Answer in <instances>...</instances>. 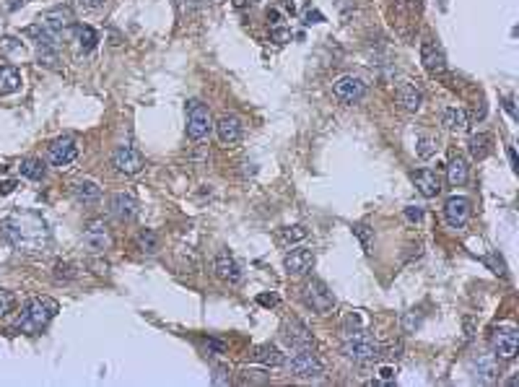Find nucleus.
I'll use <instances>...</instances> for the list:
<instances>
[{"instance_id": "nucleus-1", "label": "nucleus", "mask_w": 519, "mask_h": 387, "mask_svg": "<svg viewBox=\"0 0 519 387\" xmlns=\"http://www.w3.org/2000/svg\"><path fill=\"white\" fill-rule=\"evenodd\" d=\"M0 234L6 242H10L16 249L24 252H42L49 242L47 224L34 216V213H24V216H10L0 224Z\"/></svg>"}, {"instance_id": "nucleus-36", "label": "nucleus", "mask_w": 519, "mask_h": 387, "mask_svg": "<svg viewBox=\"0 0 519 387\" xmlns=\"http://www.w3.org/2000/svg\"><path fill=\"white\" fill-rule=\"evenodd\" d=\"M76 276H79V268L73 263H58L55 265V278L58 281H73Z\"/></svg>"}, {"instance_id": "nucleus-16", "label": "nucleus", "mask_w": 519, "mask_h": 387, "mask_svg": "<svg viewBox=\"0 0 519 387\" xmlns=\"http://www.w3.org/2000/svg\"><path fill=\"white\" fill-rule=\"evenodd\" d=\"M109 213L117 221H133L138 213V200L130 192H117L109 200Z\"/></svg>"}, {"instance_id": "nucleus-22", "label": "nucleus", "mask_w": 519, "mask_h": 387, "mask_svg": "<svg viewBox=\"0 0 519 387\" xmlns=\"http://www.w3.org/2000/svg\"><path fill=\"white\" fill-rule=\"evenodd\" d=\"M70 192L79 203H97L101 198V188H99L94 179H79L70 185Z\"/></svg>"}, {"instance_id": "nucleus-13", "label": "nucleus", "mask_w": 519, "mask_h": 387, "mask_svg": "<svg viewBox=\"0 0 519 387\" xmlns=\"http://www.w3.org/2000/svg\"><path fill=\"white\" fill-rule=\"evenodd\" d=\"M283 268L288 276H306V273L314 268V252L304 247H296V249H291V252H286Z\"/></svg>"}, {"instance_id": "nucleus-21", "label": "nucleus", "mask_w": 519, "mask_h": 387, "mask_svg": "<svg viewBox=\"0 0 519 387\" xmlns=\"http://www.w3.org/2000/svg\"><path fill=\"white\" fill-rule=\"evenodd\" d=\"M397 101L402 104V110L408 112H418L423 107V91L411 83V81H402L397 86Z\"/></svg>"}, {"instance_id": "nucleus-5", "label": "nucleus", "mask_w": 519, "mask_h": 387, "mask_svg": "<svg viewBox=\"0 0 519 387\" xmlns=\"http://www.w3.org/2000/svg\"><path fill=\"white\" fill-rule=\"evenodd\" d=\"M211 130H213L211 110L200 99L187 101V135L192 140H203L211 135Z\"/></svg>"}, {"instance_id": "nucleus-33", "label": "nucleus", "mask_w": 519, "mask_h": 387, "mask_svg": "<svg viewBox=\"0 0 519 387\" xmlns=\"http://www.w3.org/2000/svg\"><path fill=\"white\" fill-rule=\"evenodd\" d=\"M37 60L44 68H58L60 63V50H52V47H37Z\"/></svg>"}, {"instance_id": "nucleus-3", "label": "nucleus", "mask_w": 519, "mask_h": 387, "mask_svg": "<svg viewBox=\"0 0 519 387\" xmlns=\"http://www.w3.org/2000/svg\"><path fill=\"white\" fill-rule=\"evenodd\" d=\"M343 356L356 364H369L379 356V343L363 328H345L343 333Z\"/></svg>"}, {"instance_id": "nucleus-24", "label": "nucleus", "mask_w": 519, "mask_h": 387, "mask_svg": "<svg viewBox=\"0 0 519 387\" xmlns=\"http://www.w3.org/2000/svg\"><path fill=\"white\" fill-rule=\"evenodd\" d=\"M252 361H257V364H263V367H283V354L278 351L275 346H270V343H265V346H257L255 354H252Z\"/></svg>"}, {"instance_id": "nucleus-6", "label": "nucleus", "mask_w": 519, "mask_h": 387, "mask_svg": "<svg viewBox=\"0 0 519 387\" xmlns=\"http://www.w3.org/2000/svg\"><path fill=\"white\" fill-rule=\"evenodd\" d=\"M304 304L312 309V312H317V315H327V312L335 307V294L327 288L324 281L312 278V281H306V286H304Z\"/></svg>"}, {"instance_id": "nucleus-40", "label": "nucleus", "mask_w": 519, "mask_h": 387, "mask_svg": "<svg viewBox=\"0 0 519 387\" xmlns=\"http://www.w3.org/2000/svg\"><path fill=\"white\" fill-rule=\"evenodd\" d=\"M402 328L408 330V333H415V330L421 328V318H415V312H408L405 320H402Z\"/></svg>"}, {"instance_id": "nucleus-35", "label": "nucleus", "mask_w": 519, "mask_h": 387, "mask_svg": "<svg viewBox=\"0 0 519 387\" xmlns=\"http://www.w3.org/2000/svg\"><path fill=\"white\" fill-rule=\"evenodd\" d=\"M353 234L359 237V242H361L363 252L369 255V252H372V229L366 227V224H356V227H353Z\"/></svg>"}, {"instance_id": "nucleus-41", "label": "nucleus", "mask_w": 519, "mask_h": 387, "mask_svg": "<svg viewBox=\"0 0 519 387\" xmlns=\"http://www.w3.org/2000/svg\"><path fill=\"white\" fill-rule=\"evenodd\" d=\"M206 351H208V354H224L226 343H221V340H216V338H208V340H206Z\"/></svg>"}, {"instance_id": "nucleus-15", "label": "nucleus", "mask_w": 519, "mask_h": 387, "mask_svg": "<svg viewBox=\"0 0 519 387\" xmlns=\"http://www.w3.org/2000/svg\"><path fill=\"white\" fill-rule=\"evenodd\" d=\"M283 338L291 348H312L314 351V336L302 320H286L283 322Z\"/></svg>"}, {"instance_id": "nucleus-20", "label": "nucleus", "mask_w": 519, "mask_h": 387, "mask_svg": "<svg viewBox=\"0 0 519 387\" xmlns=\"http://www.w3.org/2000/svg\"><path fill=\"white\" fill-rule=\"evenodd\" d=\"M421 63L423 68L429 70L431 76H439L447 70V60H444V52L434 44V42H423L421 44Z\"/></svg>"}, {"instance_id": "nucleus-27", "label": "nucleus", "mask_w": 519, "mask_h": 387, "mask_svg": "<svg viewBox=\"0 0 519 387\" xmlns=\"http://www.w3.org/2000/svg\"><path fill=\"white\" fill-rule=\"evenodd\" d=\"M468 164H465V159H452L450 161V167H447V179H450V185L452 188H460V185H465L468 182Z\"/></svg>"}, {"instance_id": "nucleus-19", "label": "nucleus", "mask_w": 519, "mask_h": 387, "mask_svg": "<svg viewBox=\"0 0 519 387\" xmlns=\"http://www.w3.org/2000/svg\"><path fill=\"white\" fill-rule=\"evenodd\" d=\"M216 135L224 146H234L242 140V122L234 115H224V117L216 122Z\"/></svg>"}, {"instance_id": "nucleus-32", "label": "nucleus", "mask_w": 519, "mask_h": 387, "mask_svg": "<svg viewBox=\"0 0 519 387\" xmlns=\"http://www.w3.org/2000/svg\"><path fill=\"white\" fill-rule=\"evenodd\" d=\"M309 237V231L304 227H286V229H281V242L283 245H296V242H304V239Z\"/></svg>"}, {"instance_id": "nucleus-53", "label": "nucleus", "mask_w": 519, "mask_h": 387, "mask_svg": "<svg viewBox=\"0 0 519 387\" xmlns=\"http://www.w3.org/2000/svg\"><path fill=\"white\" fill-rule=\"evenodd\" d=\"M234 6H236V8H245V6H247V0H234Z\"/></svg>"}, {"instance_id": "nucleus-38", "label": "nucleus", "mask_w": 519, "mask_h": 387, "mask_svg": "<svg viewBox=\"0 0 519 387\" xmlns=\"http://www.w3.org/2000/svg\"><path fill=\"white\" fill-rule=\"evenodd\" d=\"M16 304V297L10 291H0V318H6L10 309Z\"/></svg>"}, {"instance_id": "nucleus-51", "label": "nucleus", "mask_w": 519, "mask_h": 387, "mask_svg": "<svg viewBox=\"0 0 519 387\" xmlns=\"http://www.w3.org/2000/svg\"><path fill=\"white\" fill-rule=\"evenodd\" d=\"M24 3H29V0H6V6H8V10H16V8H21Z\"/></svg>"}, {"instance_id": "nucleus-42", "label": "nucleus", "mask_w": 519, "mask_h": 387, "mask_svg": "<svg viewBox=\"0 0 519 387\" xmlns=\"http://www.w3.org/2000/svg\"><path fill=\"white\" fill-rule=\"evenodd\" d=\"M231 382V377H229V369L218 367L216 374H213V385H229Z\"/></svg>"}, {"instance_id": "nucleus-12", "label": "nucleus", "mask_w": 519, "mask_h": 387, "mask_svg": "<svg viewBox=\"0 0 519 387\" xmlns=\"http://www.w3.org/2000/svg\"><path fill=\"white\" fill-rule=\"evenodd\" d=\"M47 156L55 167H68V164H73V161L79 159V143H76V138H70V135H63V138L52 140Z\"/></svg>"}, {"instance_id": "nucleus-50", "label": "nucleus", "mask_w": 519, "mask_h": 387, "mask_svg": "<svg viewBox=\"0 0 519 387\" xmlns=\"http://www.w3.org/2000/svg\"><path fill=\"white\" fill-rule=\"evenodd\" d=\"M267 21H270L273 26H275V24H281V13H278L275 8H270V10H267Z\"/></svg>"}, {"instance_id": "nucleus-30", "label": "nucleus", "mask_w": 519, "mask_h": 387, "mask_svg": "<svg viewBox=\"0 0 519 387\" xmlns=\"http://www.w3.org/2000/svg\"><path fill=\"white\" fill-rule=\"evenodd\" d=\"M73 34H76V42H79L81 52H91L99 44V34L91 29V26H83V24H81V26L73 29Z\"/></svg>"}, {"instance_id": "nucleus-7", "label": "nucleus", "mask_w": 519, "mask_h": 387, "mask_svg": "<svg viewBox=\"0 0 519 387\" xmlns=\"http://www.w3.org/2000/svg\"><path fill=\"white\" fill-rule=\"evenodd\" d=\"M83 247L86 252L97 255V252H104V249L112 247V234H109V227L101 219L91 221L83 231Z\"/></svg>"}, {"instance_id": "nucleus-39", "label": "nucleus", "mask_w": 519, "mask_h": 387, "mask_svg": "<svg viewBox=\"0 0 519 387\" xmlns=\"http://www.w3.org/2000/svg\"><path fill=\"white\" fill-rule=\"evenodd\" d=\"M107 0H76V8L83 10V13H91V10H99L104 8Z\"/></svg>"}, {"instance_id": "nucleus-8", "label": "nucleus", "mask_w": 519, "mask_h": 387, "mask_svg": "<svg viewBox=\"0 0 519 387\" xmlns=\"http://www.w3.org/2000/svg\"><path fill=\"white\" fill-rule=\"evenodd\" d=\"M333 94L343 104H359L366 97V83L361 79H356V76H343V79H338L333 83Z\"/></svg>"}, {"instance_id": "nucleus-2", "label": "nucleus", "mask_w": 519, "mask_h": 387, "mask_svg": "<svg viewBox=\"0 0 519 387\" xmlns=\"http://www.w3.org/2000/svg\"><path fill=\"white\" fill-rule=\"evenodd\" d=\"M58 315V302L49 297H34L29 299L24 309H21V318L16 320V330L26 333V336H37L47 328V322Z\"/></svg>"}, {"instance_id": "nucleus-23", "label": "nucleus", "mask_w": 519, "mask_h": 387, "mask_svg": "<svg viewBox=\"0 0 519 387\" xmlns=\"http://www.w3.org/2000/svg\"><path fill=\"white\" fill-rule=\"evenodd\" d=\"M472 372H475V379H478V382L488 385V382L496 379V359L491 356V354H483V356H478L472 361Z\"/></svg>"}, {"instance_id": "nucleus-29", "label": "nucleus", "mask_w": 519, "mask_h": 387, "mask_svg": "<svg viewBox=\"0 0 519 387\" xmlns=\"http://www.w3.org/2000/svg\"><path fill=\"white\" fill-rule=\"evenodd\" d=\"M135 245H138V249H140V252H146V255H156L158 249H161L158 234H156V231H151V229H143V231H138Z\"/></svg>"}, {"instance_id": "nucleus-45", "label": "nucleus", "mask_w": 519, "mask_h": 387, "mask_svg": "<svg viewBox=\"0 0 519 387\" xmlns=\"http://www.w3.org/2000/svg\"><path fill=\"white\" fill-rule=\"evenodd\" d=\"M257 302H260L263 307H278V302H281V299L275 297V294H260V297H257Z\"/></svg>"}, {"instance_id": "nucleus-26", "label": "nucleus", "mask_w": 519, "mask_h": 387, "mask_svg": "<svg viewBox=\"0 0 519 387\" xmlns=\"http://www.w3.org/2000/svg\"><path fill=\"white\" fill-rule=\"evenodd\" d=\"M21 89V73L13 65H0V97L16 94Z\"/></svg>"}, {"instance_id": "nucleus-9", "label": "nucleus", "mask_w": 519, "mask_h": 387, "mask_svg": "<svg viewBox=\"0 0 519 387\" xmlns=\"http://www.w3.org/2000/svg\"><path fill=\"white\" fill-rule=\"evenodd\" d=\"M491 346H493V354L499 359L511 361L519 354V333L514 328H499L491 338Z\"/></svg>"}, {"instance_id": "nucleus-10", "label": "nucleus", "mask_w": 519, "mask_h": 387, "mask_svg": "<svg viewBox=\"0 0 519 387\" xmlns=\"http://www.w3.org/2000/svg\"><path fill=\"white\" fill-rule=\"evenodd\" d=\"M112 164L117 167L120 174H128V177H133V174H138L140 169L146 167V159H143V154H140V151L125 143V146H120V149L115 151Z\"/></svg>"}, {"instance_id": "nucleus-43", "label": "nucleus", "mask_w": 519, "mask_h": 387, "mask_svg": "<svg viewBox=\"0 0 519 387\" xmlns=\"http://www.w3.org/2000/svg\"><path fill=\"white\" fill-rule=\"evenodd\" d=\"M273 40L278 42V44H286V42H291V31L281 29V26H275V29H273Z\"/></svg>"}, {"instance_id": "nucleus-44", "label": "nucleus", "mask_w": 519, "mask_h": 387, "mask_svg": "<svg viewBox=\"0 0 519 387\" xmlns=\"http://www.w3.org/2000/svg\"><path fill=\"white\" fill-rule=\"evenodd\" d=\"M405 219H408V221H421L423 219V208H421V206H408V208H405Z\"/></svg>"}, {"instance_id": "nucleus-4", "label": "nucleus", "mask_w": 519, "mask_h": 387, "mask_svg": "<svg viewBox=\"0 0 519 387\" xmlns=\"http://www.w3.org/2000/svg\"><path fill=\"white\" fill-rule=\"evenodd\" d=\"M283 364H288V369L302 379H317L324 374V364L317 359V354H312V348H294V354Z\"/></svg>"}, {"instance_id": "nucleus-14", "label": "nucleus", "mask_w": 519, "mask_h": 387, "mask_svg": "<svg viewBox=\"0 0 519 387\" xmlns=\"http://www.w3.org/2000/svg\"><path fill=\"white\" fill-rule=\"evenodd\" d=\"M42 24L49 26V29L55 31V34H60V37H68L70 31L76 29V24H73V10L65 8V6H58V8L47 10V13L42 16Z\"/></svg>"}, {"instance_id": "nucleus-25", "label": "nucleus", "mask_w": 519, "mask_h": 387, "mask_svg": "<svg viewBox=\"0 0 519 387\" xmlns=\"http://www.w3.org/2000/svg\"><path fill=\"white\" fill-rule=\"evenodd\" d=\"M441 122H444L452 133H465V130L470 128L468 112L460 110V107H450V110H444V115H441Z\"/></svg>"}, {"instance_id": "nucleus-17", "label": "nucleus", "mask_w": 519, "mask_h": 387, "mask_svg": "<svg viewBox=\"0 0 519 387\" xmlns=\"http://www.w3.org/2000/svg\"><path fill=\"white\" fill-rule=\"evenodd\" d=\"M213 270H216V276L221 278V281H226V283H239L242 281V265L236 263L229 252H218L216 255V263H213Z\"/></svg>"}, {"instance_id": "nucleus-49", "label": "nucleus", "mask_w": 519, "mask_h": 387, "mask_svg": "<svg viewBox=\"0 0 519 387\" xmlns=\"http://www.w3.org/2000/svg\"><path fill=\"white\" fill-rule=\"evenodd\" d=\"M504 110L509 112L511 120H517V110H514V99H511V97H506V99H504Z\"/></svg>"}, {"instance_id": "nucleus-47", "label": "nucleus", "mask_w": 519, "mask_h": 387, "mask_svg": "<svg viewBox=\"0 0 519 387\" xmlns=\"http://www.w3.org/2000/svg\"><path fill=\"white\" fill-rule=\"evenodd\" d=\"M395 372H397V369L390 367V364H387V367H379V369H377V374H379V379H387V382H390V379H395Z\"/></svg>"}, {"instance_id": "nucleus-52", "label": "nucleus", "mask_w": 519, "mask_h": 387, "mask_svg": "<svg viewBox=\"0 0 519 387\" xmlns=\"http://www.w3.org/2000/svg\"><path fill=\"white\" fill-rule=\"evenodd\" d=\"M509 161H511V167H517V154H514V149H509Z\"/></svg>"}, {"instance_id": "nucleus-11", "label": "nucleus", "mask_w": 519, "mask_h": 387, "mask_svg": "<svg viewBox=\"0 0 519 387\" xmlns=\"http://www.w3.org/2000/svg\"><path fill=\"white\" fill-rule=\"evenodd\" d=\"M470 213H472V206L465 195H452V198H447V203H444V221H447L452 229L465 227L468 219H470Z\"/></svg>"}, {"instance_id": "nucleus-48", "label": "nucleus", "mask_w": 519, "mask_h": 387, "mask_svg": "<svg viewBox=\"0 0 519 387\" xmlns=\"http://www.w3.org/2000/svg\"><path fill=\"white\" fill-rule=\"evenodd\" d=\"M16 190V182L13 179H6V182H0V195H10Z\"/></svg>"}, {"instance_id": "nucleus-18", "label": "nucleus", "mask_w": 519, "mask_h": 387, "mask_svg": "<svg viewBox=\"0 0 519 387\" xmlns=\"http://www.w3.org/2000/svg\"><path fill=\"white\" fill-rule=\"evenodd\" d=\"M411 179L423 198H436V195L441 192V179L436 172H431V169H418V172H413L411 174Z\"/></svg>"}, {"instance_id": "nucleus-46", "label": "nucleus", "mask_w": 519, "mask_h": 387, "mask_svg": "<svg viewBox=\"0 0 519 387\" xmlns=\"http://www.w3.org/2000/svg\"><path fill=\"white\" fill-rule=\"evenodd\" d=\"M304 21H306V24H322L324 16L320 13V10H312V8H309L306 13H304Z\"/></svg>"}, {"instance_id": "nucleus-34", "label": "nucleus", "mask_w": 519, "mask_h": 387, "mask_svg": "<svg viewBox=\"0 0 519 387\" xmlns=\"http://www.w3.org/2000/svg\"><path fill=\"white\" fill-rule=\"evenodd\" d=\"M415 154H418V159H431L436 154V140L429 138V135H421L415 140Z\"/></svg>"}, {"instance_id": "nucleus-31", "label": "nucleus", "mask_w": 519, "mask_h": 387, "mask_svg": "<svg viewBox=\"0 0 519 387\" xmlns=\"http://www.w3.org/2000/svg\"><path fill=\"white\" fill-rule=\"evenodd\" d=\"M19 169H21V174H24V177H29V179H42V177H44V172H47L40 159H24Z\"/></svg>"}, {"instance_id": "nucleus-28", "label": "nucleus", "mask_w": 519, "mask_h": 387, "mask_svg": "<svg viewBox=\"0 0 519 387\" xmlns=\"http://www.w3.org/2000/svg\"><path fill=\"white\" fill-rule=\"evenodd\" d=\"M468 151H470V156L475 161H483L491 154V135H486V133H475V135L470 138V143H468Z\"/></svg>"}, {"instance_id": "nucleus-37", "label": "nucleus", "mask_w": 519, "mask_h": 387, "mask_svg": "<svg viewBox=\"0 0 519 387\" xmlns=\"http://www.w3.org/2000/svg\"><path fill=\"white\" fill-rule=\"evenodd\" d=\"M0 50L6 55H13V52H24V44L16 37H6V40H0Z\"/></svg>"}]
</instances>
